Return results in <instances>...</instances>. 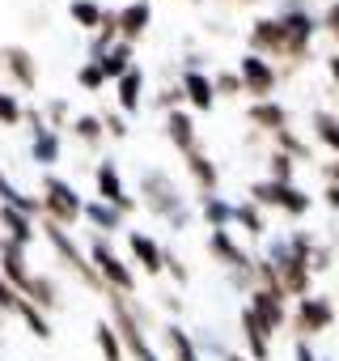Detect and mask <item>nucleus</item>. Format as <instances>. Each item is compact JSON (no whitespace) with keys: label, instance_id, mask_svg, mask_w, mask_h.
<instances>
[{"label":"nucleus","instance_id":"nucleus-14","mask_svg":"<svg viewBox=\"0 0 339 361\" xmlns=\"http://www.w3.org/2000/svg\"><path fill=\"white\" fill-rule=\"evenodd\" d=\"M0 64H5V73H9V81L18 90H34L39 85V64H34V56L26 47H5L0 51Z\"/></svg>","mask_w":339,"mask_h":361},{"label":"nucleus","instance_id":"nucleus-20","mask_svg":"<svg viewBox=\"0 0 339 361\" xmlns=\"http://www.w3.org/2000/svg\"><path fill=\"white\" fill-rule=\"evenodd\" d=\"M246 119H250V123H255L259 132H271V136L288 128V111H284V106H280L276 98H263V102H250V106H246Z\"/></svg>","mask_w":339,"mask_h":361},{"label":"nucleus","instance_id":"nucleus-51","mask_svg":"<svg viewBox=\"0 0 339 361\" xmlns=\"http://www.w3.org/2000/svg\"><path fill=\"white\" fill-rule=\"evenodd\" d=\"M238 5H259V0H238Z\"/></svg>","mask_w":339,"mask_h":361},{"label":"nucleus","instance_id":"nucleus-26","mask_svg":"<svg viewBox=\"0 0 339 361\" xmlns=\"http://www.w3.org/2000/svg\"><path fill=\"white\" fill-rule=\"evenodd\" d=\"M85 221H89L94 230H102V234H106V230L115 234V230H123L127 217H123L115 204H106V200H85Z\"/></svg>","mask_w":339,"mask_h":361},{"label":"nucleus","instance_id":"nucleus-33","mask_svg":"<svg viewBox=\"0 0 339 361\" xmlns=\"http://www.w3.org/2000/svg\"><path fill=\"white\" fill-rule=\"evenodd\" d=\"M13 314H18V319H22V323L30 327V336H39V340H51V323H47V314H43V310H39V306H34L30 298H22Z\"/></svg>","mask_w":339,"mask_h":361},{"label":"nucleus","instance_id":"nucleus-3","mask_svg":"<svg viewBox=\"0 0 339 361\" xmlns=\"http://www.w3.org/2000/svg\"><path fill=\"white\" fill-rule=\"evenodd\" d=\"M106 302H110V323L119 327V340H123V348H127V357L132 361H161L157 353H153V344L144 340V314H140V306L132 302V298H123V293H106Z\"/></svg>","mask_w":339,"mask_h":361},{"label":"nucleus","instance_id":"nucleus-29","mask_svg":"<svg viewBox=\"0 0 339 361\" xmlns=\"http://www.w3.org/2000/svg\"><path fill=\"white\" fill-rule=\"evenodd\" d=\"M200 209H204V217H208V226H212V230H229V226H234V209H238V204H229L225 196H200Z\"/></svg>","mask_w":339,"mask_h":361},{"label":"nucleus","instance_id":"nucleus-6","mask_svg":"<svg viewBox=\"0 0 339 361\" xmlns=\"http://www.w3.org/2000/svg\"><path fill=\"white\" fill-rule=\"evenodd\" d=\"M250 200L259 209H280L284 217H305L314 196H305L297 183H276V178H259V183H250Z\"/></svg>","mask_w":339,"mask_h":361},{"label":"nucleus","instance_id":"nucleus-18","mask_svg":"<svg viewBox=\"0 0 339 361\" xmlns=\"http://www.w3.org/2000/svg\"><path fill=\"white\" fill-rule=\"evenodd\" d=\"M165 136H170V145H174L183 157L200 149V136H196V119H191L187 111H170V115H165Z\"/></svg>","mask_w":339,"mask_h":361},{"label":"nucleus","instance_id":"nucleus-27","mask_svg":"<svg viewBox=\"0 0 339 361\" xmlns=\"http://www.w3.org/2000/svg\"><path fill=\"white\" fill-rule=\"evenodd\" d=\"M94 340H98L102 361H123V357H127V348H123V340H119V327H115L110 319H102V323L94 327Z\"/></svg>","mask_w":339,"mask_h":361},{"label":"nucleus","instance_id":"nucleus-32","mask_svg":"<svg viewBox=\"0 0 339 361\" xmlns=\"http://www.w3.org/2000/svg\"><path fill=\"white\" fill-rule=\"evenodd\" d=\"M68 128H72V136H77L81 145H89V149H98V145H102V136H106V128H102V115H77Z\"/></svg>","mask_w":339,"mask_h":361},{"label":"nucleus","instance_id":"nucleus-25","mask_svg":"<svg viewBox=\"0 0 339 361\" xmlns=\"http://www.w3.org/2000/svg\"><path fill=\"white\" fill-rule=\"evenodd\" d=\"M0 226H5L9 234L5 238H13L18 247H30L34 243V217H26V213H18V209H9V204H0Z\"/></svg>","mask_w":339,"mask_h":361},{"label":"nucleus","instance_id":"nucleus-24","mask_svg":"<svg viewBox=\"0 0 339 361\" xmlns=\"http://www.w3.org/2000/svg\"><path fill=\"white\" fill-rule=\"evenodd\" d=\"M132 56H136V43H123V39H119V43H115V47L98 60V64H102V73H106V81L127 77V73L136 68V60H132Z\"/></svg>","mask_w":339,"mask_h":361},{"label":"nucleus","instance_id":"nucleus-1","mask_svg":"<svg viewBox=\"0 0 339 361\" xmlns=\"http://www.w3.org/2000/svg\"><path fill=\"white\" fill-rule=\"evenodd\" d=\"M246 47L255 56H263V60H293V64L309 60V39H301L297 30H288L280 18H255L250 35H246Z\"/></svg>","mask_w":339,"mask_h":361},{"label":"nucleus","instance_id":"nucleus-48","mask_svg":"<svg viewBox=\"0 0 339 361\" xmlns=\"http://www.w3.org/2000/svg\"><path fill=\"white\" fill-rule=\"evenodd\" d=\"M326 73H331V81L339 85V51H335V56H326Z\"/></svg>","mask_w":339,"mask_h":361},{"label":"nucleus","instance_id":"nucleus-50","mask_svg":"<svg viewBox=\"0 0 339 361\" xmlns=\"http://www.w3.org/2000/svg\"><path fill=\"white\" fill-rule=\"evenodd\" d=\"M225 361H250V357H242V353H225Z\"/></svg>","mask_w":339,"mask_h":361},{"label":"nucleus","instance_id":"nucleus-15","mask_svg":"<svg viewBox=\"0 0 339 361\" xmlns=\"http://www.w3.org/2000/svg\"><path fill=\"white\" fill-rule=\"evenodd\" d=\"M255 314H259V323L276 336L284 323H288V314H284V298L280 293H271V289H250V302H246Z\"/></svg>","mask_w":339,"mask_h":361},{"label":"nucleus","instance_id":"nucleus-30","mask_svg":"<svg viewBox=\"0 0 339 361\" xmlns=\"http://www.w3.org/2000/svg\"><path fill=\"white\" fill-rule=\"evenodd\" d=\"M234 226H242L250 238H263V234H267V217H263V209H259L255 200H242V204L234 209Z\"/></svg>","mask_w":339,"mask_h":361},{"label":"nucleus","instance_id":"nucleus-2","mask_svg":"<svg viewBox=\"0 0 339 361\" xmlns=\"http://www.w3.org/2000/svg\"><path fill=\"white\" fill-rule=\"evenodd\" d=\"M140 200H144V209H148L153 217H161L170 230H187V221H191V209L183 204V196H179V183H174V178H170L165 170L148 166V170L140 174Z\"/></svg>","mask_w":339,"mask_h":361},{"label":"nucleus","instance_id":"nucleus-38","mask_svg":"<svg viewBox=\"0 0 339 361\" xmlns=\"http://www.w3.org/2000/svg\"><path fill=\"white\" fill-rule=\"evenodd\" d=\"M293 174H297V161L276 149V153L267 157V178H276V183H293Z\"/></svg>","mask_w":339,"mask_h":361},{"label":"nucleus","instance_id":"nucleus-17","mask_svg":"<svg viewBox=\"0 0 339 361\" xmlns=\"http://www.w3.org/2000/svg\"><path fill=\"white\" fill-rule=\"evenodd\" d=\"M242 336H246V357L250 361H267L271 357V331L259 323V314L250 306H242Z\"/></svg>","mask_w":339,"mask_h":361},{"label":"nucleus","instance_id":"nucleus-7","mask_svg":"<svg viewBox=\"0 0 339 361\" xmlns=\"http://www.w3.org/2000/svg\"><path fill=\"white\" fill-rule=\"evenodd\" d=\"M89 259H94V268L102 272L106 289H115V293H123V298H132V293H136V272L119 259V251H115L102 234L89 243Z\"/></svg>","mask_w":339,"mask_h":361},{"label":"nucleus","instance_id":"nucleus-49","mask_svg":"<svg viewBox=\"0 0 339 361\" xmlns=\"http://www.w3.org/2000/svg\"><path fill=\"white\" fill-rule=\"evenodd\" d=\"M322 174H326V183H339V161H326Z\"/></svg>","mask_w":339,"mask_h":361},{"label":"nucleus","instance_id":"nucleus-19","mask_svg":"<svg viewBox=\"0 0 339 361\" xmlns=\"http://www.w3.org/2000/svg\"><path fill=\"white\" fill-rule=\"evenodd\" d=\"M148 22H153L148 0H132V5H123V9H119V39H123V43H136V39H144Z\"/></svg>","mask_w":339,"mask_h":361},{"label":"nucleus","instance_id":"nucleus-22","mask_svg":"<svg viewBox=\"0 0 339 361\" xmlns=\"http://www.w3.org/2000/svg\"><path fill=\"white\" fill-rule=\"evenodd\" d=\"M187 174H191V183L200 188V196H217V188H221V174H217L212 157H204L200 149H196V153H187Z\"/></svg>","mask_w":339,"mask_h":361},{"label":"nucleus","instance_id":"nucleus-47","mask_svg":"<svg viewBox=\"0 0 339 361\" xmlns=\"http://www.w3.org/2000/svg\"><path fill=\"white\" fill-rule=\"evenodd\" d=\"M322 196H326V204L339 213V183H326V192H322Z\"/></svg>","mask_w":339,"mask_h":361},{"label":"nucleus","instance_id":"nucleus-34","mask_svg":"<svg viewBox=\"0 0 339 361\" xmlns=\"http://www.w3.org/2000/svg\"><path fill=\"white\" fill-rule=\"evenodd\" d=\"M34 161L47 166V170L60 161V132H56V128H43V132L34 136Z\"/></svg>","mask_w":339,"mask_h":361},{"label":"nucleus","instance_id":"nucleus-23","mask_svg":"<svg viewBox=\"0 0 339 361\" xmlns=\"http://www.w3.org/2000/svg\"><path fill=\"white\" fill-rule=\"evenodd\" d=\"M115 94H119V111H123V115H136V111L144 106V73H140V64H136L127 77L115 81Z\"/></svg>","mask_w":339,"mask_h":361},{"label":"nucleus","instance_id":"nucleus-28","mask_svg":"<svg viewBox=\"0 0 339 361\" xmlns=\"http://www.w3.org/2000/svg\"><path fill=\"white\" fill-rule=\"evenodd\" d=\"M68 18L77 22V30H94V35H98L106 9L98 5V0H68Z\"/></svg>","mask_w":339,"mask_h":361},{"label":"nucleus","instance_id":"nucleus-36","mask_svg":"<svg viewBox=\"0 0 339 361\" xmlns=\"http://www.w3.org/2000/svg\"><path fill=\"white\" fill-rule=\"evenodd\" d=\"M77 85H81V90H89V94L106 90V73H102V64H98V60H85V64L77 68Z\"/></svg>","mask_w":339,"mask_h":361},{"label":"nucleus","instance_id":"nucleus-44","mask_svg":"<svg viewBox=\"0 0 339 361\" xmlns=\"http://www.w3.org/2000/svg\"><path fill=\"white\" fill-rule=\"evenodd\" d=\"M322 30H326V35L339 43V0H331V5L322 9Z\"/></svg>","mask_w":339,"mask_h":361},{"label":"nucleus","instance_id":"nucleus-21","mask_svg":"<svg viewBox=\"0 0 339 361\" xmlns=\"http://www.w3.org/2000/svg\"><path fill=\"white\" fill-rule=\"evenodd\" d=\"M161 340H165V348H170V361H204L200 344H196L179 323H165V327H161Z\"/></svg>","mask_w":339,"mask_h":361},{"label":"nucleus","instance_id":"nucleus-5","mask_svg":"<svg viewBox=\"0 0 339 361\" xmlns=\"http://www.w3.org/2000/svg\"><path fill=\"white\" fill-rule=\"evenodd\" d=\"M43 217L56 226H77L85 217V200L77 196V188L60 174H43Z\"/></svg>","mask_w":339,"mask_h":361},{"label":"nucleus","instance_id":"nucleus-10","mask_svg":"<svg viewBox=\"0 0 339 361\" xmlns=\"http://www.w3.org/2000/svg\"><path fill=\"white\" fill-rule=\"evenodd\" d=\"M94 183H98V200H106V204H115L123 217H132L136 213V196H127V188H123V174H119V166L115 161H98V170H94Z\"/></svg>","mask_w":339,"mask_h":361},{"label":"nucleus","instance_id":"nucleus-35","mask_svg":"<svg viewBox=\"0 0 339 361\" xmlns=\"http://www.w3.org/2000/svg\"><path fill=\"white\" fill-rule=\"evenodd\" d=\"M26 298H30L39 310H56V306H60V289H56V281H51V276H34V281H30V289H26Z\"/></svg>","mask_w":339,"mask_h":361},{"label":"nucleus","instance_id":"nucleus-42","mask_svg":"<svg viewBox=\"0 0 339 361\" xmlns=\"http://www.w3.org/2000/svg\"><path fill=\"white\" fill-rule=\"evenodd\" d=\"M102 128H106V136H115V140H123L132 128H127V119L119 115V111H102Z\"/></svg>","mask_w":339,"mask_h":361},{"label":"nucleus","instance_id":"nucleus-11","mask_svg":"<svg viewBox=\"0 0 339 361\" xmlns=\"http://www.w3.org/2000/svg\"><path fill=\"white\" fill-rule=\"evenodd\" d=\"M0 276H5L13 289H30L34 272H30V259H26V247H18L13 238H0Z\"/></svg>","mask_w":339,"mask_h":361},{"label":"nucleus","instance_id":"nucleus-8","mask_svg":"<svg viewBox=\"0 0 339 361\" xmlns=\"http://www.w3.org/2000/svg\"><path fill=\"white\" fill-rule=\"evenodd\" d=\"M331 327H335V302H331V298L309 293V298L297 302V314H293L297 340H314V336H322V331H331Z\"/></svg>","mask_w":339,"mask_h":361},{"label":"nucleus","instance_id":"nucleus-37","mask_svg":"<svg viewBox=\"0 0 339 361\" xmlns=\"http://www.w3.org/2000/svg\"><path fill=\"white\" fill-rule=\"evenodd\" d=\"M276 149H280V153H288L293 161H305V157H309V145H305V140H301V136H297L293 128L276 132Z\"/></svg>","mask_w":339,"mask_h":361},{"label":"nucleus","instance_id":"nucleus-43","mask_svg":"<svg viewBox=\"0 0 339 361\" xmlns=\"http://www.w3.org/2000/svg\"><path fill=\"white\" fill-rule=\"evenodd\" d=\"M22 298H26V293H22V289H13V285H9V281H5V276H0V310H9V314H13V310H18V302H22Z\"/></svg>","mask_w":339,"mask_h":361},{"label":"nucleus","instance_id":"nucleus-46","mask_svg":"<svg viewBox=\"0 0 339 361\" xmlns=\"http://www.w3.org/2000/svg\"><path fill=\"white\" fill-rule=\"evenodd\" d=\"M293 353H297V361H318V357H314V344H309V340H297V348H293Z\"/></svg>","mask_w":339,"mask_h":361},{"label":"nucleus","instance_id":"nucleus-45","mask_svg":"<svg viewBox=\"0 0 339 361\" xmlns=\"http://www.w3.org/2000/svg\"><path fill=\"white\" fill-rule=\"evenodd\" d=\"M165 272L174 276L179 285H187V281H191V276H187V268H183V259H179V255H170V251H165Z\"/></svg>","mask_w":339,"mask_h":361},{"label":"nucleus","instance_id":"nucleus-12","mask_svg":"<svg viewBox=\"0 0 339 361\" xmlns=\"http://www.w3.org/2000/svg\"><path fill=\"white\" fill-rule=\"evenodd\" d=\"M208 251H212V259L225 264L229 272H246V268H255V259L238 247L234 230H212V234H208Z\"/></svg>","mask_w":339,"mask_h":361},{"label":"nucleus","instance_id":"nucleus-16","mask_svg":"<svg viewBox=\"0 0 339 361\" xmlns=\"http://www.w3.org/2000/svg\"><path fill=\"white\" fill-rule=\"evenodd\" d=\"M179 85H183V94H187V102H191L196 111H212V102H217V85H212L208 73H200V68H183Z\"/></svg>","mask_w":339,"mask_h":361},{"label":"nucleus","instance_id":"nucleus-9","mask_svg":"<svg viewBox=\"0 0 339 361\" xmlns=\"http://www.w3.org/2000/svg\"><path fill=\"white\" fill-rule=\"evenodd\" d=\"M238 77H242V90H246L255 102L271 98V94H276V85H280L276 64H271V60H263V56H255V51H246V56L238 60Z\"/></svg>","mask_w":339,"mask_h":361},{"label":"nucleus","instance_id":"nucleus-13","mask_svg":"<svg viewBox=\"0 0 339 361\" xmlns=\"http://www.w3.org/2000/svg\"><path fill=\"white\" fill-rule=\"evenodd\" d=\"M127 251H132V259L144 268V276H161V272H165V251H161L157 238H148V234H140V230H127Z\"/></svg>","mask_w":339,"mask_h":361},{"label":"nucleus","instance_id":"nucleus-39","mask_svg":"<svg viewBox=\"0 0 339 361\" xmlns=\"http://www.w3.org/2000/svg\"><path fill=\"white\" fill-rule=\"evenodd\" d=\"M22 119H26V106L9 90H0V128H18Z\"/></svg>","mask_w":339,"mask_h":361},{"label":"nucleus","instance_id":"nucleus-40","mask_svg":"<svg viewBox=\"0 0 339 361\" xmlns=\"http://www.w3.org/2000/svg\"><path fill=\"white\" fill-rule=\"evenodd\" d=\"M212 85H217V98H238V94H246L238 73H212Z\"/></svg>","mask_w":339,"mask_h":361},{"label":"nucleus","instance_id":"nucleus-31","mask_svg":"<svg viewBox=\"0 0 339 361\" xmlns=\"http://www.w3.org/2000/svg\"><path fill=\"white\" fill-rule=\"evenodd\" d=\"M309 128H314V136H318L331 153H339V115H335V111H314V115H309Z\"/></svg>","mask_w":339,"mask_h":361},{"label":"nucleus","instance_id":"nucleus-41","mask_svg":"<svg viewBox=\"0 0 339 361\" xmlns=\"http://www.w3.org/2000/svg\"><path fill=\"white\" fill-rule=\"evenodd\" d=\"M43 115H47V128H56V132L72 123V119H68V98H51V102L43 106Z\"/></svg>","mask_w":339,"mask_h":361},{"label":"nucleus","instance_id":"nucleus-4","mask_svg":"<svg viewBox=\"0 0 339 361\" xmlns=\"http://www.w3.org/2000/svg\"><path fill=\"white\" fill-rule=\"evenodd\" d=\"M43 238H47V243H51V251H56V255L77 272V276H81V285H85V289H94V293H110V289H106V281H102V272L94 268V259L72 243V234H68L64 226H56V221H47V217H43Z\"/></svg>","mask_w":339,"mask_h":361}]
</instances>
